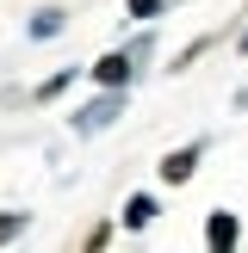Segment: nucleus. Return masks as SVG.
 Segmentation results:
<instances>
[{
    "mask_svg": "<svg viewBox=\"0 0 248 253\" xmlns=\"http://www.w3.org/2000/svg\"><path fill=\"white\" fill-rule=\"evenodd\" d=\"M192 161H198V148H180V155H168V161H161V179H168V185L192 179Z\"/></svg>",
    "mask_w": 248,
    "mask_h": 253,
    "instance_id": "1",
    "label": "nucleus"
},
{
    "mask_svg": "<svg viewBox=\"0 0 248 253\" xmlns=\"http://www.w3.org/2000/svg\"><path fill=\"white\" fill-rule=\"evenodd\" d=\"M99 81H106V86L130 81V62H124V56H106V62H99Z\"/></svg>",
    "mask_w": 248,
    "mask_h": 253,
    "instance_id": "2",
    "label": "nucleus"
},
{
    "mask_svg": "<svg viewBox=\"0 0 248 253\" xmlns=\"http://www.w3.org/2000/svg\"><path fill=\"white\" fill-rule=\"evenodd\" d=\"M112 111H118V99H99V105H87V111H81V130H99Z\"/></svg>",
    "mask_w": 248,
    "mask_h": 253,
    "instance_id": "3",
    "label": "nucleus"
},
{
    "mask_svg": "<svg viewBox=\"0 0 248 253\" xmlns=\"http://www.w3.org/2000/svg\"><path fill=\"white\" fill-rule=\"evenodd\" d=\"M149 216H155V198H130V210H124V222H130V229H143Z\"/></svg>",
    "mask_w": 248,
    "mask_h": 253,
    "instance_id": "4",
    "label": "nucleus"
},
{
    "mask_svg": "<svg viewBox=\"0 0 248 253\" xmlns=\"http://www.w3.org/2000/svg\"><path fill=\"white\" fill-rule=\"evenodd\" d=\"M236 241V222L230 216H211V247H230Z\"/></svg>",
    "mask_w": 248,
    "mask_h": 253,
    "instance_id": "5",
    "label": "nucleus"
},
{
    "mask_svg": "<svg viewBox=\"0 0 248 253\" xmlns=\"http://www.w3.org/2000/svg\"><path fill=\"white\" fill-rule=\"evenodd\" d=\"M155 6H161V0H130V12H136V19H149Z\"/></svg>",
    "mask_w": 248,
    "mask_h": 253,
    "instance_id": "6",
    "label": "nucleus"
},
{
    "mask_svg": "<svg viewBox=\"0 0 248 253\" xmlns=\"http://www.w3.org/2000/svg\"><path fill=\"white\" fill-rule=\"evenodd\" d=\"M242 49H248V37H242Z\"/></svg>",
    "mask_w": 248,
    "mask_h": 253,
    "instance_id": "7",
    "label": "nucleus"
}]
</instances>
